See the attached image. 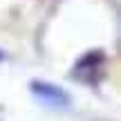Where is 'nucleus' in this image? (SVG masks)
I'll return each mask as SVG.
<instances>
[{
  "mask_svg": "<svg viewBox=\"0 0 121 121\" xmlns=\"http://www.w3.org/2000/svg\"><path fill=\"white\" fill-rule=\"evenodd\" d=\"M105 65H108V56L103 54V49H90L72 67V78L87 83V85H96L103 78Z\"/></svg>",
  "mask_w": 121,
  "mask_h": 121,
  "instance_id": "nucleus-1",
  "label": "nucleus"
},
{
  "mask_svg": "<svg viewBox=\"0 0 121 121\" xmlns=\"http://www.w3.org/2000/svg\"><path fill=\"white\" fill-rule=\"evenodd\" d=\"M31 92L43 103L52 105V108H67L69 105V94L56 85H49V83H43V81H31Z\"/></svg>",
  "mask_w": 121,
  "mask_h": 121,
  "instance_id": "nucleus-2",
  "label": "nucleus"
},
{
  "mask_svg": "<svg viewBox=\"0 0 121 121\" xmlns=\"http://www.w3.org/2000/svg\"><path fill=\"white\" fill-rule=\"evenodd\" d=\"M2 58H4V54H2V52H0V60H2Z\"/></svg>",
  "mask_w": 121,
  "mask_h": 121,
  "instance_id": "nucleus-3",
  "label": "nucleus"
}]
</instances>
